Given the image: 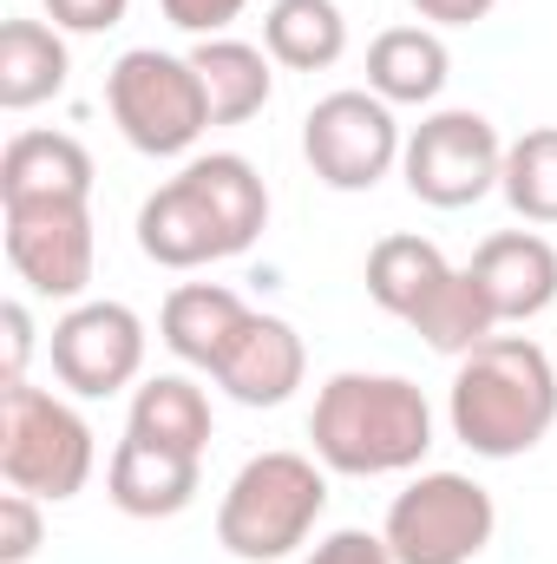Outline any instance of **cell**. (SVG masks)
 <instances>
[{
  "label": "cell",
  "instance_id": "6da1fadb",
  "mask_svg": "<svg viewBox=\"0 0 557 564\" xmlns=\"http://www.w3.org/2000/svg\"><path fill=\"white\" fill-rule=\"evenodd\" d=\"M263 230H270V184L237 151L190 158L164 191L139 204V250L157 270H204L217 257H243Z\"/></svg>",
  "mask_w": 557,
  "mask_h": 564
},
{
  "label": "cell",
  "instance_id": "7a4b0ae2",
  "mask_svg": "<svg viewBox=\"0 0 557 564\" xmlns=\"http://www.w3.org/2000/svg\"><path fill=\"white\" fill-rule=\"evenodd\" d=\"M452 440L479 459H518L557 426V355L532 335H492L452 368Z\"/></svg>",
  "mask_w": 557,
  "mask_h": 564
},
{
  "label": "cell",
  "instance_id": "3957f363",
  "mask_svg": "<svg viewBox=\"0 0 557 564\" xmlns=\"http://www.w3.org/2000/svg\"><path fill=\"white\" fill-rule=\"evenodd\" d=\"M315 459L341 479H387L414 473L433 453V408L407 375H328L308 414Z\"/></svg>",
  "mask_w": 557,
  "mask_h": 564
},
{
  "label": "cell",
  "instance_id": "277c9868",
  "mask_svg": "<svg viewBox=\"0 0 557 564\" xmlns=\"http://www.w3.org/2000/svg\"><path fill=\"white\" fill-rule=\"evenodd\" d=\"M328 512V466L308 453H256L237 466L217 506V545L243 564H276L308 545V532Z\"/></svg>",
  "mask_w": 557,
  "mask_h": 564
},
{
  "label": "cell",
  "instance_id": "5b68a950",
  "mask_svg": "<svg viewBox=\"0 0 557 564\" xmlns=\"http://www.w3.org/2000/svg\"><path fill=\"white\" fill-rule=\"evenodd\" d=\"M99 466V440L86 414L46 388H0V473L13 492H33L40 506H66L86 492Z\"/></svg>",
  "mask_w": 557,
  "mask_h": 564
},
{
  "label": "cell",
  "instance_id": "8992f818",
  "mask_svg": "<svg viewBox=\"0 0 557 564\" xmlns=\"http://www.w3.org/2000/svg\"><path fill=\"white\" fill-rule=\"evenodd\" d=\"M106 106L119 139L144 151V158H184L190 144L210 132V99L204 79L190 66V53H157V46H132L112 59L106 73Z\"/></svg>",
  "mask_w": 557,
  "mask_h": 564
},
{
  "label": "cell",
  "instance_id": "52a82bcc",
  "mask_svg": "<svg viewBox=\"0 0 557 564\" xmlns=\"http://www.w3.org/2000/svg\"><path fill=\"white\" fill-rule=\"evenodd\" d=\"M499 532V506L466 473H419L387 506V552L394 564H472Z\"/></svg>",
  "mask_w": 557,
  "mask_h": 564
},
{
  "label": "cell",
  "instance_id": "ba28073f",
  "mask_svg": "<svg viewBox=\"0 0 557 564\" xmlns=\"http://www.w3.org/2000/svg\"><path fill=\"white\" fill-rule=\"evenodd\" d=\"M401 151H407V132H401L394 106L374 99V93H361V86L315 99L308 119H302V158H308V171L328 191H348V197L374 191L401 164Z\"/></svg>",
  "mask_w": 557,
  "mask_h": 564
},
{
  "label": "cell",
  "instance_id": "9c48e42d",
  "mask_svg": "<svg viewBox=\"0 0 557 564\" xmlns=\"http://www.w3.org/2000/svg\"><path fill=\"white\" fill-rule=\"evenodd\" d=\"M401 177H407V191H414L419 204L466 210V204H479V197L499 191L505 144H499L485 112H426L414 132H407Z\"/></svg>",
  "mask_w": 557,
  "mask_h": 564
},
{
  "label": "cell",
  "instance_id": "30bf717a",
  "mask_svg": "<svg viewBox=\"0 0 557 564\" xmlns=\"http://www.w3.org/2000/svg\"><path fill=\"white\" fill-rule=\"evenodd\" d=\"M7 217V263L46 302H86V282L99 270L92 204H0Z\"/></svg>",
  "mask_w": 557,
  "mask_h": 564
},
{
  "label": "cell",
  "instance_id": "8fae6325",
  "mask_svg": "<svg viewBox=\"0 0 557 564\" xmlns=\"http://www.w3.org/2000/svg\"><path fill=\"white\" fill-rule=\"evenodd\" d=\"M53 381L79 401H106L144 375V322L125 302H73L53 322Z\"/></svg>",
  "mask_w": 557,
  "mask_h": 564
},
{
  "label": "cell",
  "instance_id": "7c38bea8",
  "mask_svg": "<svg viewBox=\"0 0 557 564\" xmlns=\"http://www.w3.org/2000/svg\"><path fill=\"white\" fill-rule=\"evenodd\" d=\"M210 375L237 408H282L308 381V348L282 315H250Z\"/></svg>",
  "mask_w": 557,
  "mask_h": 564
},
{
  "label": "cell",
  "instance_id": "4fadbf2b",
  "mask_svg": "<svg viewBox=\"0 0 557 564\" xmlns=\"http://www.w3.org/2000/svg\"><path fill=\"white\" fill-rule=\"evenodd\" d=\"M472 282L499 322H532L557 302V250L538 230H499L472 250Z\"/></svg>",
  "mask_w": 557,
  "mask_h": 564
},
{
  "label": "cell",
  "instance_id": "5bb4252c",
  "mask_svg": "<svg viewBox=\"0 0 557 564\" xmlns=\"http://www.w3.org/2000/svg\"><path fill=\"white\" fill-rule=\"evenodd\" d=\"M0 204H92V151L66 132H13L0 151Z\"/></svg>",
  "mask_w": 557,
  "mask_h": 564
},
{
  "label": "cell",
  "instance_id": "9a60e30c",
  "mask_svg": "<svg viewBox=\"0 0 557 564\" xmlns=\"http://www.w3.org/2000/svg\"><path fill=\"white\" fill-rule=\"evenodd\" d=\"M197 479L204 473L190 453H171V446H151L139 433H125L112 446V466H106V499L125 519H177L197 499Z\"/></svg>",
  "mask_w": 557,
  "mask_h": 564
},
{
  "label": "cell",
  "instance_id": "2e32d148",
  "mask_svg": "<svg viewBox=\"0 0 557 564\" xmlns=\"http://www.w3.org/2000/svg\"><path fill=\"white\" fill-rule=\"evenodd\" d=\"M250 315H256V308H250L237 289H223V282H177V289L164 295V308H157V341H164L184 368H204V375H210Z\"/></svg>",
  "mask_w": 557,
  "mask_h": 564
},
{
  "label": "cell",
  "instance_id": "e0dca14e",
  "mask_svg": "<svg viewBox=\"0 0 557 564\" xmlns=\"http://www.w3.org/2000/svg\"><path fill=\"white\" fill-rule=\"evenodd\" d=\"M190 66H197V79H204V99H210V126H243V119H256L270 99H276V59L263 53V46H250V40H230V33H217V40H197L190 46Z\"/></svg>",
  "mask_w": 557,
  "mask_h": 564
},
{
  "label": "cell",
  "instance_id": "ac0fdd59",
  "mask_svg": "<svg viewBox=\"0 0 557 564\" xmlns=\"http://www.w3.org/2000/svg\"><path fill=\"white\" fill-rule=\"evenodd\" d=\"M452 79V53L433 26H387L368 46V93L387 106H433Z\"/></svg>",
  "mask_w": 557,
  "mask_h": 564
},
{
  "label": "cell",
  "instance_id": "d6986e66",
  "mask_svg": "<svg viewBox=\"0 0 557 564\" xmlns=\"http://www.w3.org/2000/svg\"><path fill=\"white\" fill-rule=\"evenodd\" d=\"M73 79V53L66 33L46 20H7L0 26V106L7 112H33L53 93H66Z\"/></svg>",
  "mask_w": 557,
  "mask_h": 564
},
{
  "label": "cell",
  "instance_id": "ffe728a7",
  "mask_svg": "<svg viewBox=\"0 0 557 564\" xmlns=\"http://www.w3.org/2000/svg\"><path fill=\"white\" fill-rule=\"evenodd\" d=\"M210 426H217L210 421V394L190 375H151L132 394V414H125V433H139L151 446H171V453H190V459H204Z\"/></svg>",
  "mask_w": 557,
  "mask_h": 564
},
{
  "label": "cell",
  "instance_id": "44dd1931",
  "mask_svg": "<svg viewBox=\"0 0 557 564\" xmlns=\"http://www.w3.org/2000/svg\"><path fill=\"white\" fill-rule=\"evenodd\" d=\"M263 53L288 73H328L348 53V13L335 0H270Z\"/></svg>",
  "mask_w": 557,
  "mask_h": 564
},
{
  "label": "cell",
  "instance_id": "7402d4cb",
  "mask_svg": "<svg viewBox=\"0 0 557 564\" xmlns=\"http://www.w3.org/2000/svg\"><path fill=\"white\" fill-rule=\"evenodd\" d=\"M446 276H452V263L439 257V243H426L414 230H394V237H381V243L368 250V295H374L394 322H414Z\"/></svg>",
  "mask_w": 557,
  "mask_h": 564
},
{
  "label": "cell",
  "instance_id": "603a6c76",
  "mask_svg": "<svg viewBox=\"0 0 557 564\" xmlns=\"http://www.w3.org/2000/svg\"><path fill=\"white\" fill-rule=\"evenodd\" d=\"M407 328H414L433 355H452V361H459V355H472L479 341H492V335H499V315H492L485 289L472 282V270H452V276L433 289V302L419 308Z\"/></svg>",
  "mask_w": 557,
  "mask_h": 564
},
{
  "label": "cell",
  "instance_id": "cb8c5ba5",
  "mask_svg": "<svg viewBox=\"0 0 557 564\" xmlns=\"http://www.w3.org/2000/svg\"><path fill=\"white\" fill-rule=\"evenodd\" d=\"M499 191L525 224H557V126H538V132L505 144Z\"/></svg>",
  "mask_w": 557,
  "mask_h": 564
},
{
  "label": "cell",
  "instance_id": "d4e9b609",
  "mask_svg": "<svg viewBox=\"0 0 557 564\" xmlns=\"http://www.w3.org/2000/svg\"><path fill=\"white\" fill-rule=\"evenodd\" d=\"M46 525H40V499L33 492H0V564H26L40 552Z\"/></svg>",
  "mask_w": 557,
  "mask_h": 564
},
{
  "label": "cell",
  "instance_id": "484cf974",
  "mask_svg": "<svg viewBox=\"0 0 557 564\" xmlns=\"http://www.w3.org/2000/svg\"><path fill=\"white\" fill-rule=\"evenodd\" d=\"M302 564H394V552H387V539H381V532L341 525V532H328V539H321Z\"/></svg>",
  "mask_w": 557,
  "mask_h": 564
},
{
  "label": "cell",
  "instance_id": "4316f807",
  "mask_svg": "<svg viewBox=\"0 0 557 564\" xmlns=\"http://www.w3.org/2000/svg\"><path fill=\"white\" fill-rule=\"evenodd\" d=\"M132 13V0H46V20L59 33H112Z\"/></svg>",
  "mask_w": 557,
  "mask_h": 564
},
{
  "label": "cell",
  "instance_id": "83f0119b",
  "mask_svg": "<svg viewBox=\"0 0 557 564\" xmlns=\"http://www.w3.org/2000/svg\"><path fill=\"white\" fill-rule=\"evenodd\" d=\"M164 7V20L177 26V33H197V40H217L250 0H157Z\"/></svg>",
  "mask_w": 557,
  "mask_h": 564
},
{
  "label": "cell",
  "instance_id": "f1b7e54d",
  "mask_svg": "<svg viewBox=\"0 0 557 564\" xmlns=\"http://www.w3.org/2000/svg\"><path fill=\"white\" fill-rule=\"evenodd\" d=\"M0 335H7L0 388H20V381H26V355H33V315H26V302H7V308H0Z\"/></svg>",
  "mask_w": 557,
  "mask_h": 564
},
{
  "label": "cell",
  "instance_id": "f546056e",
  "mask_svg": "<svg viewBox=\"0 0 557 564\" xmlns=\"http://www.w3.org/2000/svg\"><path fill=\"white\" fill-rule=\"evenodd\" d=\"M492 7H499V0H414V13L433 20V26H479Z\"/></svg>",
  "mask_w": 557,
  "mask_h": 564
},
{
  "label": "cell",
  "instance_id": "4dcf8cb0",
  "mask_svg": "<svg viewBox=\"0 0 557 564\" xmlns=\"http://www.w3.org/2000/svg\"><path fill=\"white\" fill-rule=\"evenodd\" d=\"M551 355H557V341H551Z\"/></svg>",
  "mask_w": 557,
  "mask_h": 564
}]
</instances>
